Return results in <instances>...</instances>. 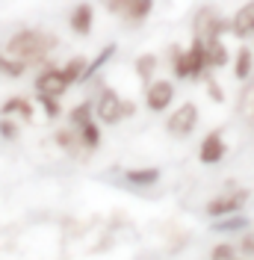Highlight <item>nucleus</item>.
I'll list each match as a JSON object with an SVG mask.
<instances>
[{"instance_id":"1","label":"nucleus","mask_w":254,"mask_h":260,"mask_svg":"<svg viewBox=\"0 0 254 260\" xmlns=\"http://www.w3.org/2000/svg\"><path fill=\"white\" fill-rule=\"evenodd\" d=\"M59 48V39L48 30H18L12 32L9 39H6V53L9 56H15L21 62H27L30 68H39V65H45L53 56V50Z\"/></svg>"},{"instance_id":"2","label":"nucleus","mask_w":254,"mask_h":260,"mask_svg":"<svg viewBox=\"0 0 254 260\" xmlns=\"http://www.w3.org/2000/svg\"><path fill=\"white\" fill-rule=\"evenodd\" d=\"M95 89H89V101H92V110H95V118L101 124H118V121H124V98L118 95L115 89H112L110 83H104L101 77H95ZM89 83V86H92Z\"/></svg>"},{"instance_id":"3","label":"nucleus","mask_w":254,"mask_h":260,"mask_svg":"<svg viewBox=\"0 0 254 260\" xmlns=\"http://www.w3.org/2000/svg\"><path fill=\"white\" fill-rule=\"evenodd\" d=\"M225 32H231V18L222 15L219 6H198L192 15V36L195 39H225Z\"/></svg>"},{"instance_id":"4","label":"nucleus","mask_w":254,"mask_h":260,"mask_svg":"<svg viewBox=\"0 0 254 260\" xmlns=\"http://www.w3.org/2000/svg\"><path fill=\"white\" fill-rule=\"evenodd\" d=\"M112 18L124 21L127 27H142L154 12V0H101Z\"/></svg>"},{"instance_id":"5","label":"nucleus","mask_w":254,"mask_h":260,"mask_svg":"<svg viewBox=\"0 0 254 260\" xmlns=\"http://www.w3.org/2000/svg\"><path fill=\"white\" fill-rule=\"evenodd\" d=\"M33 89H36V95H48V98H59L62 101V95L71 86H68V80H65V74H62V65L50 56L45 65H39Z\"/></svg>"},{"instance_id":"6","label":"nucleus","mask_w":254,"mask_h":260,"mask_svg":"<svg viewBox=\"0 0 254 260\" xmlns=\"http://www.w3.org/2000/svg\"><path fill=\"white\" fill-rule=\"evenodd\" d=\"M198 124H201V110L192 101H186V104H180V107H175L169 113V118H166V133L175 136V139H189L192 133L198 130Z\"/></svg>"},{"instance_id":"7","label":"nucleus","mask_w":254,"mask_h":260,"mask_svg":"<svg viewBox=\"0 0 254 260\" xmlns=\"http://www.w3.org/2000/svg\"><path fill=\"white\" fill-rule=\"evenodd\" d=\"M177 98V86L175 80H166V77H157L145 86V107L151 113H169L172 104Z\"/></svg>"},{"instance_id":"8","label":"nucleus","mask_w":254,"mask_h":260,"mask_svg":"<svg viewBox=\"0 0 254 260\" xmlns=\"http://www.w3.org/2000/svg\"><path fill=\"white\" fill-rule=\"evenodd\" d=\"M248 198H251L248 189H231V192H222V195H216V198H210L204 213L210 219H225V216H234V213L242 210V204Z\"/></svg>"},{"instance_id":"9","label":"nucleus","mask_w":254,"mask_h":260,"mask_svg":"<svg viewBox=\"0 0 254 260\" xmlns=\"http://www.w3.org/2000/svg\"><path fill=\"white\" fill-rule=\"evenodd\" d=\"M228 157V142H225V133L222 130H210L204 133L201 145H198V160L204 166H216Z\"/></svg>"},{"instance_id":"10","label":"nucleus","mask_w":254,"mask_h":260,"mask_svg":"<svg viewBox=\"0 0 254 260\" xmlns=\"http://www.w3.org/2000/svg\"><path fill=\"white\" fill-rule=\"evenodd\" d=\"M231 36L245 42V39H254V0H245L237 12L231 15Z\"/></svg>"},{"instance_id":"11","label":"nucleus","mask_w":254,"mask_h":260,"mask_svg":"<svg viewBox=\"0 0 254 260\" xmlns=\"http://www.w3.org/2000/svg\"><path fill=\"white\" fill-rule=\"evenodd\" d=\"M53 142H56V148H59L62 154H71V157H83V154H89L74 124H62V127L53 130Z\"/></svg>"},{"instance_id":"12","label":"nucleus","mask_w":254,"mask_h":260,"mask_svg":"<svg viewBox=\"0 0 254 260\" xmlns=\"http://www.w3.org/2000/svg\"><path fill=\"white\" fill-rule=\"evenodd\" d=\"M163 180V169L157 166H142V169H124V183L130 189H151Z\"/></svg>"},{"instance_id":"13","label":"nucleus","mask_w":254,"mask_h":260,"mask_svg":"<svg viewBox=\"0 0 254 260\" xmlns=\"http://www.w3.org/2000/svg\"><path fill=\"white\" fill-rule=\"evenodd\" d=\"M92 27H95V6L92 3H77L68 12V30L74 36H89Z\"/></svg>"},{"instance_id":"14","label":"nucleus","mask_w":254,"mask_h":260,"mask_svg":"<svg viewBox=\"0 0 254 260\" xmlns=\"http://www.w3.org/2000/svg\"><path fill=\"white\" fill-rule=\"evenodd\" d=\"M204 53H207V68L210 71H219L225 65H231V59H234V53L228 50L225 39H210V42H204Z\"/></svg>"},{"instance_id":"15","label":"nucleus","mask_w":254,"mask_h":260,"mask_svg":"<svg viewBox=\"0 0 254 260\" xmlns=\"http://www.w3.org/2000/svg\"><path fill=\"white\" fill-rule=\"evenodd\" d=\"M231 68H234V80L237 83H248L254 77V50L248 48V45H242V48L234 53Z\"/></svg>"},{"instance_id":"16","label":"nucleus","mask_w":254,"mask_h":260,"mask_svg":"<svg viewBox=\"0 0 254 260\" xmlns=\"http://www.w3.org/2000/svg\"><path fill=\"white\" fill-rule=\"evenodd\" d=\"M0 115H15L18 121L30 124L33 118H36V107H33V101H30V98L15 95V98H9V101H6V104L0 107Z\"/></svg>"},{"instance_id":"17","label":"nucleus","mask_w":254,"mask_h":260,"mask_svg":"<svg viewBox=\"0 0 254 260\" xmlns=\"http://www.w3.org/2000/svg\"><path fill=\"white\" fill-rule=\"evenodd\" d=\"M118 53V45L115 42H110L107 48H101V53H98L95 59H89V65H86V74H83V83H92L95 77H101V71L110 65V59Z\"/></svg>"},{"instance_id":"18","label":"nucleus","mask_w":254,"mask_h":260,"mask_svg":"<svg viewBox=\"0 0 254 260\" xmlns=\"http://www.w3.org/2000/svg\"><path fill=\"white\" fill-rule=\"evenodd\" d=\"M136 77L142 86H148L151 80H157V71H160V56L157 53H139L136 56Z\"/></svg>"},{"instance_id":"19","label":"nucleus","mask_w":254,"mask_h":260,"mask_svg":"<svg viewBox=\"0 0 254 260\" xmlns=\"http://www.w3.org/2000/svg\"><path fill=\"white\" fill-rule=\"evenodd\" d=\"M77 133H80V139H83V145H86V151H98L101 142H104V130H101L98 118H89L86 124H80Z\"/></svg>"},{"instance_id":"20","label":"nucleus","mask_w":254,"mask_h":260,"mask_svg":"<svg viewBox=\"0 0 254 260\" xmlns=\"http://www.w3.org/2000/svg\"><path fill=\"white\" fill-rule=\"evenodd\" d=\"M27 71H30V65L27 62H21V59H15V56H9L6 50H0V74H3V77H9V80H21Z\"/></svg>"},{"instance_id":"21","label":"nucleus","mask_w":254,"mask_h":260,"mask_svg":"<svg viewBox=\"0 0 254 260\" xmlns=\"http://www.w3.org/2000/svg\"><path fill=\"white\" fill-rule=\"evenodd\" d=\"M86 65H89L86 56H71L68 62H62V74H65V80H68V86H83Z\"/></svg>"},{"instance_id":"22","label":"nucleus","mask_w":254,"mask_h":260,"mask_svg":"<svg viewBox=\"0 0 254 260\" xmlns=\"http://www.w3.org/2000/svg\"><path fill=\"white\" fill-rule=\"evenodd\" d=\"M213 231H219V234H237V231H248V219H245L242 213H234V216L216 219Z\"/></svg>"},{"instance_id":"23","label":"nucleus","mask_w":254,"mask_h":260,"mask_svg":"<svg viewBox=\"0 0 254 260\" xmlns=\"http://www.w3.org/2000/svg\"><path fill=\"white\" fill-rule=\"evenodd\" d=\"M36 104H39V110L48 115L50 121H59L65 115V107L59 98H48V95H36Z\"/></svg>"},{"instance_id":"24","label":"nucleus","mask_w":254,"mask_h":260,"mask_svg":"<svg viewBox=\"0 0 254 260\" xmlns=\"http://www.w3.org/2000/svg\"><path fill=\"white\" fill-rule=\"evenodd\" d=\"M18 136H21V121L12 118V115H0V139L15 142Z\"/></svg>"},{"instance_id":"25","label":"nucleus","mask_w":254,"mask_h":260,"mask_svg":"<svg viewBox=\"0 0 254 260\" xmlns=\"http://www.w3.org/2000/svg\"><path fill=\"white\" fill-rule=\"evenodd\" d=\"M237 245L234 243H219L210 248V260H237Z\"/></svg>"},{"instance_id":"26","label":"nucleus","mask_w":254,"mask_h":260,"mask_svg":"<svg viewBox=\"0 0 254 260\" xmlns=\"http://www.w3.org/2000/svg\"><path fill=\"white\" fill-rule=\"evenodd\" d=\"M242 113L248 115V124L254 127V77L248 80V89L242 92Z\"/></svg>"},{"instance_id":"27","label":"nucleus","mask_w":254,"mask_h":260,"mask_svg":"<svg viewBox=\"0 0 254 260\" xmlns=\"http://www.w3.org/2000/svg\"><path fill=\"white\" fill-rule=\"evenodd\" d=\"M245 257H254V231H242V240L237 245Z\"/></svg>"},{"instance_id":"28","label":"nucleus","mask_w":254,"mask_h":260,"mask_svg":"<svg viewBox=\"0 0 254 260\" xmlns=\"http://www.w3.org/2000/svg\"><path fill=\"white\" fill-rule=\"evenodd\" d=\"M204 86H207V95L213 98V101H225V92L219 89V83L213 80V74H207L204 77Z\"/></svg>"},{"instance_id":"29","label":"nucleus","mask_w":254,"mask_h":260,"mask_svg":"<svg viewBox=\"0 0 254 260\" xmlns=\"http://www.w3.org/2000/svg\"><path fill=\"white\" fill-rule=\"evenodd\" d=\"M130 115H136V104L130 98H124V118H130Z\"/></svg>"},{"instance_id":"30","label":"nucleus","mask_w":254,"mask_h":260,"mask_svg":"<svg viewBox=\"0 0 254 260\" xmlns=\"http://www.w3.org/2000/svg\"><path fill=\"white\" fill-rule=\"evenodd\" d=\"M237 260H242V257H237Z\"/></svg>"}]
</instances>
